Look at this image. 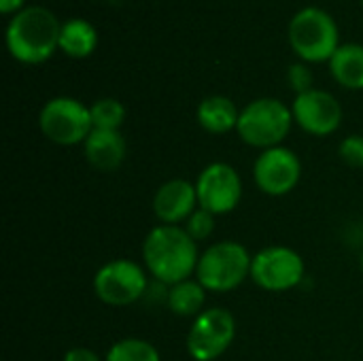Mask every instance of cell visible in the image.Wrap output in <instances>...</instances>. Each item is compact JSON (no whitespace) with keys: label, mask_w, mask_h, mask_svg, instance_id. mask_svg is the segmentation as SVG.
Masks as SVG:
<instances>
[{"label":"cell","mask_w":363,"mask_h":361,"mask_svg":"<svg viewBox=\"0 0 363 361\" xmlns=\"http://www.w3.org/2000/svg\"><path fill=\"white\" fill-rule=\"evenodd\" d=\"M198 243L183 226H155L143 240V264L147 272L164 287L196 277L200 260Z\"/></svg>","instance_id":"6da1fadb"},{"label":"cell","mask_w":363,"mask_h":361,"mask_svg":"<svg viewBox=\"0 0 363 361\" xmlns=\"http://www.w3.org/2000/svg\"><path fill=\"white\" fill-rule=\"evenodd\" d=\"M60 19L47 6L30 4L9 19L4 32L6 49L19 64H43L60 49Z\"/></svg>","instance_id":"7a4b0ae2"},{"label":"cell","mask_w":363,"mask_h":361,"mask_svg":"<svg viewBox=\"0 0 363 361\" xmlns=\"http://www.w3.org/2000/svg\"><path fill=\"white\" fill-rule=\"evenodd\" d=\"M253 255L249 249L232 238L208 245L198 260V283L211 294H230L251 279Z\"/></svg>","instance_id":"3957f363"},{"label":"cell","mask_w":363,"mask_h":361,"mask_svg":"<svg viewBox=\"0 0 363 361\" xmlns=\"http://www.w3.org/2000/svg\"><path fill=\"white\" fill-rule=\"evenodd\" d=\"M287 38L300 62L306 64L330 62L342 45L336 19L319 6L300 9L289 21Z\"/></svg>","instance_id":"277c9868"},{"label":"cell","mask_w":363,"mask_h":361,"mask_svg":"<svg viewBox=\"0 0 363 361\" xmlns=\"http://www.w3.org/2000/svg\"><path fill=\"white\" fill-rule=\"evenodd\" d=\"M291 106L279 98H257L240 109L238 117V138L259 151L283 145L294 126Z\"/></svg>","instance_id":"5b68a950"},{"label":"cell","mask_w":363,"mask_h":361,"mask_svg":"<svg viewBox=\"0 0 363 361\" xmlns=\"http://www.w3.org/2000/svg\"><path fill=\"white\" fill-rule=\"evenodd\" d=\"M91 287L96 298L106 306H132L147 296L149 272L134 260L117 257L96 270Z\"/></svg>","instance_id":"8992f818"},{"label":"cell","mask_w":363,"mask_h":361,"mask_svg":"<svg viewBox=\"0 0 363 361\" xmlns=\"http://www.w3.org/2000/svg\"><path fill=\"white\" fill-rule=\"evenodd\" d=\"M38 128L47 140L60 147L83 145L94 130L89 106L70 96L47 100L38 113Z\"/></svg>","instance_id":"52a82bcc"},{"label":"cell","mask_w":363,"mask_h":361,"mask_svg":"<svg viewBox=\"0 0 363 361\" xmlns=\"http://www.w3.org/2000/svg\"><path fill=\"white\" fill-rule=\"evenodd\" d=\"M306 277V264L302 255L285 245L264 247L253 255L251 281L272 294H283L296 289Z\"/></svg>","instance_id":"ba28073f"},{"label":"cell","mask_w":363,"mask_h":361,"mask_svg":"<svg viewBox=\"0 0 363 361\" xmlns=\"http://www.w3.org/2000/svg\"><path fill=\"white\" fill-rule=\"evenodd\" d=\"M236 332V317L228 309H206L187 332V353L194 361H217L232 347Z\"/></svg>","instance_id":"9c48e42d"},{"label":"cell","mask_w":363,"mask_h":361,"mask_svg":"<svg viewBox=\"0 0 363 361\" xmlns=\"http://www.w3.org/2000/svg\"><path fill=\"white\" fill-rule=\"evenodd\" d=\"M198 206L217 215H228L242 200V179L228 162H211L196 179Z\"/></svg>","instance_id":"30bf717a"},{"label":"cell","mask_w":363,"mask_h":361,"mask_svg":"<svg viewBox=\"0 0 363 361\" xmlns=\"http://www.w3.org/2000/svg\"><path fill=\"white\" fill-rule=\"evenodd\" d=\"M302 179V162L289 147H272L259 151L253 162V181L257 189L270 198H283L291 194Z\"/></svg>","instance_id":"8fae6325"},{"label":"cell","mask_w":363,"mask_h":361,"mask_svg":"<svg viewBox=\"0 0 363 361\" xmlns=\"http://www.w3.org/2000/svg\"><path fill=\"white\" fill-rule=\"evenodd\" d=\"M294 121L311 136H332L342 123L340 100L325 89H308L298 94L291 104Z\"/></svg>","instance_id":"7c38bea8"},{"label":"cell","mask_w":363,"mask_h":361,"mask_svg":"<svg viewBox=\"0 0 363 361\" xmlns=\"http://www.w3.org/2000/svg\"><path fill=\"white\" fill-rule=\"evenodd\" d=\"M153 215L164 226H183L198 209L196 183L187 179H170L153 194Z\"/></svg>","instance_id":"4fadbf2b"},{"label":"cell","mask_w":363,"mask_h":361,"mask_svg":"<svg viewBox=\"0 0 363 361\" xmlns=\"http://www.w3.org/2000/svg\"><path fill=\"white\" fill-rule=\"evenodd\" d=\"M83 155L87 164L98 172H113L125 162L128 145L119 130L94 128L87 140L83 143Z\"/></svg>","instance_id":"5bb4252c"},{"label":"cell","mask_w":363,"mask_h":361,"mask_svg":"<svg viewBox=\"0 0 363 361\" xmlns=\"http://www.w3.org/2000/svg\"><path fill=\"white\" fill-rule=\"evenodd\" d=\"M240 111L228 96H208L196 109L198 126L208 134H228L236 130Z\"/></svg>","instance_id":"9a60e30c"},{"label":"cell","mask_w":363,"mask_h":361,"mask_svg":"<svg viewBox=\"0 0 363 361\" xmlns=\"http://www.w3.org/2000/svg\"><path fill=\"white\" fill-rule=\"evenodd\" d=\"M328 64L338 85L345 89H363V45L342 43Z\"/></svg>","instance_id":"2e32d148"},{"label":"cell","mask_w":363,"mask_h":361,"mask_svg":"<svg viewBox=\"0 0 363 361\" xmlns=\"http://www.w3.org/2000/svg\"><path fill=\"white\" fill-rule=\"evenodd\" d=\"M98 47V30L94 23L81 17H72L62 23L60 30V51L68 57L83 60L89 57Z\"/></svg>","instance_id":"e0dca14e"},{"label":"cell","mask_w":363,"mask_h":361,"mask_svg":"<svg viewBox=\"0 0 363 361\" xmlns=\"http://www.w3.org/2000/svg\"><path fill=\"white\" fill-rule=\"evenodd\" d=\"M206 289L198 283V279H187L181 281L177 285H170L166 291V304L170 309V313H174L177 317H185V319H196L198 315H202L206 309Z\"/></svg>","instance_id":"ac0fdd59"},{"label":"cell","mask_w":363,"mask_h":361,"mask_svg":"<svg viewBox=\"0 0 363 361\" xmlns=\"http://www.w3.org/2000/svg\"><path fill=\"white\" fill-rule=\"evenodd\" d=\"M104 361H162V355L145 338H121L108 347Z\"/></svg>","instance_id":"d6986e66"},{"label":"cell","mask_w":363,"mask_h":361,"mask_svg":"<svg viewBox=\"0 0 363 361\" xmlns=\"http://www.w3.org/2000/svg\"><path fill=\"white\" fill-rule=\"evenodd\" d=\"M91 123L98 130H121L125 121V106L115 98H100L89 106Z\"/></svg>","instance_id":"ffe728a7"},{"label":"cell","mask_w":363,"mask_h":361,"mask_svg":"<svg viewBox=\"0 0 363 361\" xmlns=\"http://www.w3.org/2000/svg\"><path fill=\"white\" fill-rule=\"evenodd\" d=\"M185 232L196 240V243H202V240H208L215 232V215L204 211V209H196L194 215L183 223Z\"/></svg>","instance_id":"44dd1931"},{"label":"cell","mask_w":363,"mask_h":361,"mask_svg":"<svg viewBox=\"0 0 363 361\" xmlns=\"http://www.w3.org/2000/svg\"><path fill=\"white\" fill-rule=\"evenodd\" d=\"M340 160L351 168H363V134H351L338 145Z\"/></svg>","instance_id":"7402d4cb"},{"label":"cell","mask_w":363,"mask_h":361,"mask_svg":"<svg viewBox=\"0 0 363 361\" xmlns=\"http://www.w3.org/2000/svg\"><path fill=\"white\" fill-rule=\"evenodd\" d=\"M313 70L308 68L306 62H296L287 68V83L289 87L298 94H304L308 89H313Z\"/></svg>","instance_id":"603a6c76"},{"label":"cell","mask_w":363,"mask_h":361,"mask_svg":"<svg viewBox=\"0 0 363 361\" xmlns=\"http://www.w3.org/2000/svg\"><path fill=\"white\" fill-rule=\"evenodd\" d=\"M62 361H104V357H100L96 351L91 349H85V347H74L70 351L64 353Z\"/></svg>","instance_id":"cb8c5ba5"},{"label":"cell","mask_w":363,"mask_h":361,"mask_svg":"<svg viewBox=\"0 0 363 361\" xmlns=\"http://www.w3.org/2000/svg\"><path fill=\"white\" fill-rule=\"evenodd\" d=\"M21 9H26V0H0V13L2 15H15Z\"/></svg>","instance_id":"d4e9b609"},{"label":"cell","mask_w":363,"mask_h":361,"mask_svg":"<svg viewBox=\"0 0 363 361\" xmlns=\"http://www.w3.org/2000/svg\"><path fill=\"white\" fill-rule=\"evenodd\" d=\"M359 268H362V272H363V251H362V255H359Z\"/></svg>","instance_id":"484cf974"},{"label":"cell","mask_w":363,"mask_h":361,"mask_svg":"<svg viewBox=\"0 0 363 361\" xmlns=\"http://www.w3.org/2000/svg\"><path fill=\"white\" fill-rule=\"evenodd\" d=\"M362 9H363V0H362Z\"/></svg>","instance_id":"4316f807"}]
</instances>
